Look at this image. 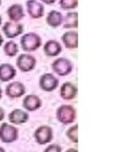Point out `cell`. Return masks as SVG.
<instances>
[{"mask_svg":"<svg viewBox=\"0 0 135 152\" xmlns=\"http://www.w3.org/2000/svg\"><path fill=\"white\" fill-rule=\"evenodd\" d=\"M20 45L24 51H36L42 46V38L39 37V34L35 32H28L21 37Z\"/></svg>","mask_w":135,"mask_h":152,"instance_id":"cell-1","label":"cell"},{"mask_svg":"<svg viewBox=\"0 0 135 152\" xmlns=\"http://www.w3.org/2000/svg\"><path fill=\"white\" fill-rule=\"evenodd\" d=\"M51 68H53L54 72H56L59 76L64 77V76H67V75H69L72 72L73 64L66 58H58V59H56L53 62Z\"/></svg>","mask_w":135,"mask_h":152,"instance_id":"cell-2","label":"cell"},{"mask_svg":"<svg viewBox=\"0 0 135 152\" xmlns=\"http://www.w3.org/2000/svg\"><path fill=\"white\" fill-rule=\"evenodd\" d=\"M75 115H76V111L72 106L64 104V106L59 107L57 110V118L64 124L72 123L75 120Z\"/></svg>","mask_w":135,"mask_h":152,"instance_id":"cell-3","label":"cell"},{"mask_svg":"<svg viewBox=\"0 0 135 152\" xmlns=\"http://www.w3.org/2000/svg\"><path fill=\"white\" fill-rule=\"evenodd\" d=\"M18 138L17 128L10 126L8 123H4L0 127V139L6 143H11Z\"/></svg>","mask_w":135,"mask_h":152,"instance_id":"cell-4","label":"cell"},{"mask_svg":"<svg viewBox=\"0 0 135 152\" xmlns=\"http://www.w3.org/2000/svg\"><path fill=\"white\" fill-rule=\"evenodd\" d=\"M17 67L20 69L22 72H29L36 67V59L34 56L22 53L17 58Z\"/></svg>","mask_w":135,"mask_h":152,"instance_id":"cell-5","label":"cell"},{"mask_svg":"<svg viewBox=\"0 0 135 152\" xmlns=\"http://www.w3.org/2000/svg\"><path fill=\"white\" fill-rule=\"evenodd\" d=\"M26 7H27V11L29 13V16L33 19H39L45 13L44 4L38 0H28L26 2Z\"/></svg>","mask_w":135,"mask_h":152,"instance_id":"cell-6","label":"cell"},{"mask_svg":"<svg viewBox=\"0 0 135 152\" xmlns=\"http://www.w3.org/2000/svg\"><path fill=\"white\" fill-rule=\"evenodd\" d=\"M2 31H4V34H6L7 38L13 39L18 37V36H20L24 32V26L19 23V22L8 21L4 25Z\"/></svg>","mask_w":135,"mask_h":152,"instance_id":"cell-7","label":"cell"},{"mask_svg":"<svg viewBox=\"0 0 135 152\" xmlns=\"http://www.w3.org/2000/svg\"><path fill=\"white\" fill-rule=\"evenodd\" d=\"M39 86L44 91H54L58 87V79L53 73H44L40 77Z\"/></svg>","mask_w":135,"mask_h":152,"instance_id":"cell-8","label":"cell"},{"mask_svg":"<svg viewBox=\"0 0 135 152\" xmlns=\"http://www.w3.org/2000/svg\"><path fill=\"white\" fill-rule=\"evenodd\" d=\"M35 138L36 141L40 144L48 143L53 139V130L47 126H42L35 132Z\"/></svg>","mask_w":135,"mask_h":152,"instance_id":"cell-9","label":"cell"},{"mask_svg":"<svg viewBox=\"0 0 135 152\" xmlns=\"http://www.w3.org/2000/svg\"><path fill=\"white\" fill-rule=\"evenodd\" d=\"M26 92V88L25 86L22 85L21 82H11L7 86L6 88V94L8 96L9 98H19L21 96H24Z\"/></svg>","mask_w":135,"mask_h":152,"instance_id":"cell-10","label":"cell"},{"mask_svg":"<svg viewBox=\"0 0 135 152\" xmlns=\"http://www.w3.org/2000/svg\"><path fill=\"white\" fill-rule=\"evenodd\" d=\"M7 15H8V18L10 19V21L13 22H19L21 19H24V17H25L24 8L19 4H11L8 8V10H7Z\"/></svg>","mask_w":135,"mask_h":152,"instance_id":"cell-11","label":"cell"},{"mask_svg":"<svg viewBox=\"0 0 135 152\" xmlns=\"http://www.w3.org/2000/svg\"><path fill=\"white\" fill-rule=\"evenodd\" d=\"M62 41L68 49H76L78 47V34L75 30H69L62 37Z\"/></svg>","mask_w":135,"mask_h":152,"instance_id":"cell-12","label":"cell"},{"mask_svg":"<svg viewBox=\"0 0 135 152\" xmlns=\"http://www.w3.org/2000/svg\"><path fill=\"white\" fill-rule=\"evenodd\" d=\"M77 96L76 86L72 82H65L60 87V97L64 100H73Z\"/></svg>","mask_w":135,"mask_h":152,"instance_id":"cell-13","label":"cell"},{"mask_svg":"<svg viewBox=\"0 0 135 152\" xmlns=\"http://www.w3.org/2000/svg\"><path fill=\"white\" fill-rule=\"evenodd\" d=\"M17 75V71L15 67H13L9 64H0V81H10L13 80V78Z\"/></svg>","mask_w":135,"mask_h":152,"instance_id":"cell-14","label":"cell"},{"mask_svg":"<svg viewBox=\"0 0 135 152\" xmlns=\"http://www.w3.org/2000/svg\"><path fill=\"white\" fill-rule=\"evenodd\" d=\"M44 52L48 57H56L62 52V46L56 40H48L44 46Z\"/></svg>","mask_w":135,"mask_h":152,"instance_id":"cell-15","label":"cell"},{"mask_svg":"<svg viewBox=\"0 0 135 152\" xmlns=\"http://www.w3.org/2000/svg\"><path fill=\"white\" fill-rule=\"evenodd\" d=\"M64 17L62 12H59L57 10H50L46 17V22L48 26H50L51 28H57L63 23Z\"/></svg>","mask_w":135,"mask_h":152,"instance_id":"cell-16","label":"cell"},{"mask_svg":"<svg viewBox=\"0 0 135 152\" xmlns=\"http://www.w3.org/2000/svg\"><path fill=\"white\" fill-rule=\"evenodd\" d=\"M22 104H24V107L27 110L35 111V110H37L38 108H40V106H42V100L39 99V97L35 96V94H29V96H27L24 99Z\"/></svg>","mask_w":135,"mask_h":152,"instance_id":"cell-17","label":"cell"},{"mask_svg":"<svg viewBox=\"0 0 135 152\" xmlns=\"http://www.w3.org/2000/svg\"><path fill=\"white\" fill-rule=\"evenodd\" d=\"M28 120V114L24 110L15 109L9 114V121L13 124H22Z\"/></svg>","mask_w":135,"mask_h":152,"instance_id":"cell-18","label":"cell"},{"mask_svg":"<svg viewBox=\"0 0 135 152\" xmlns=\"http://www.w3.org/2000/svg\"><path fill=\"white\" fill-rule=\"evenodd\" d=\"M64 21V28L69 29V28H77L78 27V13L76 11H70L66 15Z\"/></svg>","mask_w":135,"mask_h":152,"instance_id":"cell-19","label":"cell"},{"mask_svg":"<svg viewBox=\"0 0 135 152\" xmlns=\"http://www.w3.org/2000/svg\"><path fill=\"white\" fill-rule=\"evenodd\" d=\"M18 50H19L18 45L15 42V41H8V42H6V45L4 46V53L8 56V57H13V56H16L18 53Z\"/></svg>","mask_w":135,"mask_h":152,"instance_id":"cell-20","label":"cell"},{"mask_svg":"<svg viewBox=\"0 0 135 152\" xmlns=\"http://www.w3.org/2000/svg\"><path fill=\"white\" fill-rule=\"evenodd\" d=\"M59 6L60 8L65 10H73L77 8L78 0H59Z\"/></svg>","mask_w":135,"mask_h":152,"instance_id":"cell-21","label":"cell"},{"mask_svg":"<svg viewBox=\"0 0 135 152\" xmlns=\"http://www.w3.org/2000/svg\"><path fill=\"white\" fill-rule=\"evenodd\" d=\"M77 130H78L77 126H73V127L67 131L68 138L72 140L74 143H77V141H78V137H77Z\"/></svg>","mask_w":135,"mask_h":152,"instance_id":"cell-22","label":"cell"},{"mask_svg":"<svg viewBox=\"0 0 135 152\" xmlns=\"http://www.w3.org/2000/svg\"><path fill=\"white\" fill-rule=\"evenodd\" d=\"M45 152H62V149L57 144H51L45 150Z\"/></svg>","mask_w":135,"mask_h":152,"instance_id":"cell-23","label":"cell"},{"mask_svg":"<svg viewBox=\"0 0 135 152\" xmlns=\"http://www.w3.org/2000/svg\"><path fill=\"white\" fill-rule=\"evenodd\" d=\"M57 1V0H42V2H44V4H54Z\"/></svg>","mask_w":135,"mask_h":152,"instance_id":"cell-24","label":"cell"},{"mask_svg":"<svg viewBox=\"0 0 135 152\" xmlns=\"http://www.w3.org/2000/svg\"><path fill=\"white\" fill-rule=\"evenodd\" d=\"M4 111L2 108H0V121L4 119Z\"/></svg>","mask_w":135,"mask_h":152,"instance_id":"cell-25","label":"cell"},{"mask_svg":"<svg viewBox=\"0 0 135 152\" xmlns=\"http://www.w3.org/2000/svg\"><path fill=\"white\" fill-rule=\"evenodd\" d=\"M2 43H4V38H2V36L0 34V46H1Z\"/></svg>","mask_w":135,"mask_h":152,"instance_id":"cell-26","label":"cell"},{"mask_svg":"<svg viewBox=\"0 0 135 152\" xmlns=\"http://www.w3.org/2000/svg\"><path fill=\"white\" fill-rule=\"evenodd\" d=\"M67 152H77L75 149H69V150H67Z\"/></svg>","mask_w":135,"mask_h":152,"instance_id":"cell-27","label":"cell"},{"mask_svg":"<svg viewBox=\"0 0 135 152\" xmlns=\"http://www.w3.org/2000/svg\"><path fill=\"white\" fill-rule=\"evenodd\" d=\"M1 96H2V91H1V88H0V99H1Z\"/></svg>","mask_w":135,"mask_h":152,"instance_id":"cell-28","label":"cell"},{"mask_svg":"<svg viewBox=\"0 0 135 152\" xmlns=\"http://www.w3.org/2000/svg\"><path fill=\"white\" fill-rule=\"evenodd\" d=\"M0 152H4V150L2 148H1V147H0Z\"/></svg>","mask_w":135,"mask_h":152,"instance_id":"cell-29","label":"cell"},{"mask_svg":"<svg viewBox=\"0 0 135 152\" xmlns=\"http://www.w3.org/2000/svg\"><path fill=\"white\" fill-rule=\"evenodd\" d=\"M1 22H2V18H1V16H0V26H1Z\"/></svg>","mask_w":135,"mask_h":152,"instance_id":"cell-30","label":"cell"},{"mask_svg":"<svg viewBox=\"0 0 135 152\" xmlns=\"http://www.w3.org/2000/svg\"><path fill=\"white\" fill-rule=\"evenodd\" d=\"M0 4H1V0H0Z\"/></svg>","mask_w":135,"mask_h":152,"instance_id":"cell-31","label":"cell"}]
</instances>
